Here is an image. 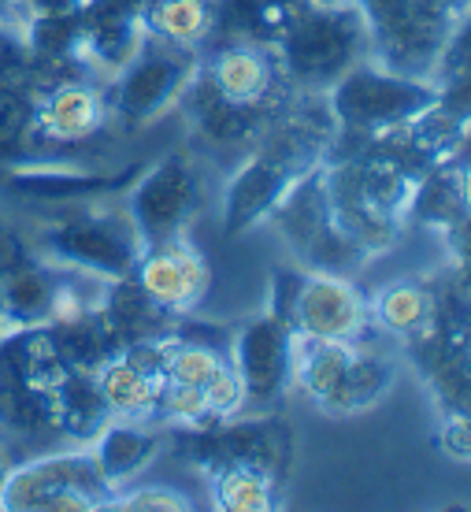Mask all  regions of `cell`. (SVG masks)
<instances>
[{"instance_id":"3957f363","label":"cell","mask_w":471,"mask_h":512,"mask_svg":"<svg viewBox=\"0 0 471 512\" xmlns=\"http://www.w3.org/2000/svg\"><path fill=\"white\" fill-rule=\"evenodd\" d=\"M323 104L338 127V138L360 141L420 119L438 104V82L401 75L364 56L323 90Z\"/></svg>"},{"instance_id":"d4e9b609","label":"cell","mask_w":471,"mask_h":512,"mask_svg":"<svg viewBox=\"0 0 471 512\" xmlns=\"http://www.w3.org/2000/svg\"><path fill=\"white\" fill-rule=\"evenodd\" d=\"M34 101L38 93L19 82H0V156L23 153L34 141Z\"/></svg>"},{"instance_id":"8d00e7d4","label":"cell","mask_w":471,"mask_h":512,"mask_svg":"<svg viewBox=\"0 0 471 512\" xmlns=\"http://www.w3.org/2000/svg\"><path fill=\"white\" fill-rule=\"evenodd\" d=\"M4 334H8V327H4V316H0V338H4Z\"/></svg>"},{"instance_id":"ac0fdd59","label":"cell","mask_w":471,"mask_h":512,"mask_svg":"<svg viewBox=\"0 0 471 512\" xmlns=\"http://www.w3.org/2000/svg\"><path fill=\"white\" fill-rule=\"evenodd\" d=\"M468 219V156H449L423 171L416 193L408 201V223L431 231H446Z\"/></svg>"},{"instance_id":"6da1fadb","label":"cell","mask_w":471,"mask_h":512,"mask_svg":"<svg viewBox=\"0 0 471 512\" xmlns=\"http://www.w3.org/2000/svg\"><path fill=\"white\" fill-rule=\"evenodd\" d=\"M141 238L123 205H67L64 216H49L38 231L34 256L56 268L90 275L97 282H112L134 275L141 260Z\"/></svg>"},{"instance_id":"83f0119b","label":"cell","mask_w":471,"mask_h":512,"mask_svg":"<svg viewBox=\"0 0 471 512\" xmlns=\"http://www.w3.org/2000/svg\"><path fill=\"white\" fill-rule=\"evenodd\" d=\"M204 401H208V412L216 416L219 423L238 420L249 412V401H245V386L238 379V372L230 368V360H223L216 372L208 375V383L201 386Z\"/></svg>"},{"instance_id":"2e32d148","label":"cell","mask_w":471,"mask_h":512,"mask_svg":"<svg viewBox=\"0 0 471 512\" xmlns=\"http://www.w3.org/2000/svg\"><path fill=\"white\" fill-rule=\"evenodd\" d=\"M97 308H101V316L108 320V327L119 334L123 346L138 342V338H164V334H175V327H179V316L167 312L134 275L101 282Z\"/></svg>"},{"instance_id":"ba28073f","label":"cell","mask_w":471,"mask_h":512,"mask_svg":"<svg viewBox=\"0 0 471 512\" xmlns=\"http://www.w3.org/2000/svg\"><path fill=\"white\" fill-rule=\"evenodd\" d=\"M286 323L297 338L312 342H360L371 327L368 297L345 271L301 268Z\"/></svg>"},{"instance_id":"d6a6232c","label":"cell","mask_w":471,"mask_h":512,"mask_svg":"<svg viewBox=\"0 0 471 512\" xmlns=\"http://www.w3.org/2000/svg\"><path fill=\"white\" fill-rule=\"evenodd\" d=\"M420 4L449 23H468V0H420Z\"/></svg>"},{"instance_id":"30bf717a","label":"cell","mask_w":471,"mask_h":512,"mask_svg":"<svg viewBox=\"0 0 471 512\" xmlns=\"http://www.w3.org/2000/svg\"><path fill=\"white\" fill-rule=\"evenodd\" d=\"M230 368L245 386L249 412H271L293 386V331L275 312H260L234 331Z\"/></svg>"},{"instance_id":"9a60e30c","label":"cell","mask_w":471,"mask_h":512,"mask_svg":"<svg viewBox=\"0 0 471 512\" xmlns=\"http://www.w3.org/2000/svg\"><path fill=\"white\" fill-rule=\"evenodd\" d=\"M60 290H64V268L34 253L0 271V316L8 334L26 327H49L60 308Z\"/></svg>"},{"instance_id":"f1b7e54d","label":"cell","mask_w":471,"mask_h":512,"mask_svg":"<svg viewBox=\"0 0 471 512\" xmlns=\"http://www.w3.org/2000/svg\"><path fill=\"white\" fill-rule=\"evenodd\" d=\"M423 383L434 394L438 412H468V390H471L468 357L449 360L442 368H434L431 375H423Z\"/></svg>"},{"instance_id":"7402d4cb","label":"cell","mask_w":471,"mask_h":512,"mask_svg":"<svg viewBox=\"0 0 471 512\" xmlns=\"http://www.w3.org/2000/svg\"><path fill=\"white\" fill-rule=\"evenodd\" d=\"M208 505L219 512H271L279 505V475L249 464H230L204 475Z\"/></svg>"},{"instance_id":"9c48e42d","label":"cell","mask_w":471,"mask_h":512,"mask_svg":"<svg viewBox=\"0 0 471 512\" xmlns=\"http://www.w3.org/2000/svg\"><path fill=\"white\" fill-rule=\"evenodd\" d=\"M316 171H312L305 182L293 186V193L275 208V216H271L268 223L279 227V234L290 242L293 253L305 260V268H327V271L353 275V271H360L364 264H371V260L360 253V249H353V242L338 231V223H334L331 208H327V197H323V186H319Z\"/></svg>"},{"instance_id":"8fae6325","label":"cell","mask_w":471,"mask_h":512,"mask_svg":"<svg viewBox=\"0 0 471 512\" xmlns=\"http://www.w3.org/2000/svg\"><path fill=\"white\" fill-rule=\"evenodd\" d=\"M108 101L97 78L71 75L52 82L34 101V138L52 145H82L108 130Z\"/></svg>"},{"instance_id":"ffe728a7","label":"cell","mask_w":471,"mask_h":512,"mask_svg":"<svg viewBox=\"0 0 471 512\" xmlns=\"http://www.w3.org/2000/svg\"><path fill=\"white\" fill-rule=\"evenodd\" d=\"M145 34L175 49L201 52L216 34V4L212 0H153L141 8Z\"/></svg>"},{"instance_id":"4dcf8cb0","label":"cell","mask_w":471,"mask_h":512,"mask_svg":"<svg viewBox=\"0 0 471 512\" xmlns=\"http://www.w3.org/2000/svg\"><path fill=\"white\" fill-rule=\"evenodd\" d=\"M30 253H34V249H26L23 238L15 234L12 223H4V219H0V271H8L12 264H19V260L30 256Z\"/></svg>"},{"instance_id":"484cf974","label":"cell","mask_w":471,"mask_h":512,"mask_svg":"<svg viewBox=\"0 0 471 512\" xmlns=\"http://www.w3.org/2000/svg\"><path fill=\"white\" fill-rule=\"evenodd\" d=\"M227 360V353H219L216 346L208 342H190V338H171V349H167L164 360V379L171 383H186V386H204L208 375L216 372L219 364Z\"/></svg>"},{"instance_id":"5b68a950","label":"cell","mask_w":471,"mask_h":512,"mask_svg":"<svg viewBox=\"0 0 471 512\" xmlns=\"http://www.w3.org/2000/svg\"><path fill=\"white\" fill-rule=\"evenodd\" d=\"M204 190V171L190 153H167L134 175L123 208L138 231L141 249L190 238L204 208Z\"/></svg>"},{"instance_id":"e575fe53","label":"cell","mask_w":471,"mask_h":512,"mask_svg":"<svg viewBox=\"0 0 471 512\" xmlns=\"http://www.w3.org/2000/svg\"><path fill=\"white\" fill-rule=\"evenodd\" d=\"M4 472H8V457L0 453V483H4Z\"/></svg>"},{"instance_id":"52a82bcc","label":"cell","mask_w":471,"mask_h":512,"mask_svg":"<svg viewBox=\"0 0 471 512\" xmlns=\"http://www.w3.org/2000/svg\"><path fill=\"white\" fill-rule=\"evenodd\" d=\"M349 4L364 23L368 56L401 75L434 78L449 38L464 26L434 15L420 0H349Z\"/></svg>"},{"instance_id":"7a4b0ae2","label":"cell","mask_w":471,"mask_h":512,"mask_svg":"<svg viewBox=\"0 0 471 512\" xmlns=\"http://www.w3.org/2000/svg\"><path fill=\"white\" fill-rule=\"evenodd\" d=\"M271 52L290 90L323 93L342 71L368 56V34L353 4L301 0Z\"/></svg>"},{"instance_id":"cb8c5ba5","label":"cell","mask_w":471,"mask_h":512,"mask_svg":"<svg viewBox=\"0 0 471 512\" xmlns=\"http://www.w3.org/2000/svg\"><path fill=\"white\" fill-rule=\"evenodd\" d=\"M52 401H56V431L75 438L78 446H86L108 420V409L97 390V375L71 372L52 394Z\"/></svg>"},{"instance_id":"d6986e66","label":"cell","mask_w":471,"mask_h":512,"mask_svg":"<svg viewBox=\"0 0 471 512\" xmlns=\"http://www.w3.org/2000/svg\"><path fill=\"white\" fill-rule=\"evenodd\" d=\"M219 41H249L275 49L301 0H212Z\"/></svg>"},{"instance_id":"836d02e7","label":"cell","mask_w":471,"mask_h":512,"mask_svg":"<svg viewBox=\"0 0 471 512\" xmlns=\"http://www.w3.org/2000/svg\"><path fill=\"white\" fill-rule=\"evenodd\" d=\"M19 23V12H15V0H0V26H12Z\"/></svg>"},{"instance_id":"44dd1931","label":"cell","mask_w":471,"mask_h":512,"mask_svg":"<svg viewBox=\"0 0 471 512\" xmlns=\"http://www.w3.org/2000/svg\"><path fill=\"white\" fill-rule=\"evenodd\" d=\"M119 179H104V175H86V171H67V167H19L8 175V190L15 197L38 201V205L67 208L82 205V201H97L108 193Z\"/></svg>"},{"instance_id":"f546056e","label":"cell","mask_w":471,"mask_h":512,"mask_svg":"<svg viewBox=\"0 0 471 512\" xmlns=\"http://www.w3.org/2000/svg\"><path fill=\"white\" fill-rule=\"evenodd\" d=\"M438 446L449 461L468 464L471 461V423L468 412H442V423H438Z\"/></svg>"},{"instance_id":"e0dca14e","label":"cell","mask_w":471,"mask_h":512,"mask_svg":"<svg viewBox=\"0 0 471 512\" xmlns=\"http://www.w3.org/2000/svg\"><path fill=\"white\" fill-rule=\"evenodd\" d=\"M368 320L375 331L390 334L397 346L405 349L408 342L434 331V294L431 282L423 279H394L379 286L368 297Z\"/></svg>"},{"instance_id":"d590c367","label":"cell","mask_w":471,"mask_h":512,"mask_svg":"<svg viewBox=\"0 0 471 512\" xmlns=\"http://www.w3.org/2000/svg\"><path fill=\"white\" fill-rule=\"evenodd\" d=\"M308 4H349V0H308Z\"/></svg>"},{"instance_id":"5bb4252c","label":"cell","mask_w":471,"mask_h":512,"mask_svg":"<svg viewBox=\"0 0 471 512\" xmlns=\"http://www.w3.org/2000/svg\"><path fill=\"white\" fill-rule=\"evenodd\" d=\"M86 446H90L97 472L104 475L108 490H119L153 468L156 457L167 446V431L153 420H119V416H108L104 427Z\"/></svg>"},{"instance_id":"4316f807","label":"cell","mask_w":471,"mask_h":512,"mask_svg":"<svg viewBox=\"0 0 471 512\" xmlns=\"http://www.w3.org/2000/svg\"><path fill=\"white\" fill-rule=\"evenodd\" d=\"M104 509H127V512H190L193 494L171 487V483H127L108 494Z\"/></svg>"},{"instance_id":"603a6c76","label":"cell","mask_w":471,"mask_h":512,"mask_svg":"<svg viewBox=\"0 0 471 512\" xmlns=\"http://www.w3.org/2000/svg\"><path fill=\"white\" fill-rule=\"evenodd\" d=\"M160 386H164L160 375L141 372L123 357H112L97 372V390H101L104 409H108V416H119V420H153Z\"/></svg>"},{"instance_id":"4fadbf2b","label":"cell","mask_w":471,"mask_h":512,"mask_svg":"<svg viewBox=\"0 0 471 512\" xmlns=\"http://www.w3.org/2000/svg\"><path fill=\"white\" fill-rule=\"evenodd\" d=\"M134 279L175 316H190L201 308L212 286V268L204 253L193 245V238H179L171 245H153L145 249L134 268Z\"/></svg>"},{"instance_id":"277c9868","label":"cell","mask_w":471,"mask_h":512,"mask_svg":"<svg viewBox=\"0 0 471 512\" xmlns=\"http://www.w3.org/2000/svg\"><path fill=\"white\" fill-rule=\"evenodd\" d=\"M108 483L97 472L90 446L56 449L30 461L8 464L0 483L4 512H93L104 509Z\"/></svg>"},{"instance_id":"1f68e13d","label":"cell","mask_w":471,"mask_h":512,"mask_svg":"<svg viewBox=\"0 0 471 512\" xmlns=\"http://www.w3.org/2000/svg\"><path fill=\"white\" fill-rule=\"evenodd\" d=\"M86 0H15V12L19 19L23 15H45V12H71V8H82ZM19 26V23H15Z\"/></svg>"},{"instance_id":"8992f818","label":"cell","mask_w":471,"mask_h":512,"mask_svg":"<svg viewBox=\"0 0 471 512\" xmlns=\"http://www.w3.org/2000/svg\"><path fill=\"white\" fill-rule=\"evenodd\" d=\"M197 56L201 52L175 49V45H164L156 38L145 41L134 52V60L104 82L108 123L123 130H145L160 123L167 112H175L186 82L193 78Z\"/></svg>"},{"instance_id":"7c38bea8","label":"cell","mask_w":471,"mask_h":512,"mask_svg":"<svg viewBox=\"0 0 471 512\" xmlns=\"http://www.w3.org/2000/svg\"><path fill=\"white\" fill-rule=\"evenodd\" d=\"M197 71L219 97L238 104H264L290 93L279 75L275 52L249 41H216L212 49H201Z\"/></svg>"}]
</instances>
